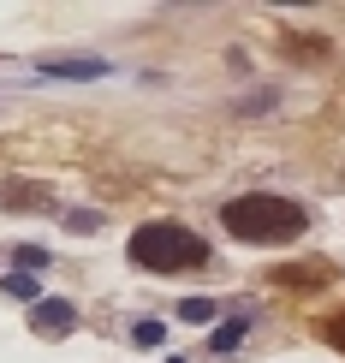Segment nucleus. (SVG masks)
Masks as SVG:
<instances>
[{"label": "nucleus", "mask_w": 345, "mask_h": 363, "mask_svg": "<svg viewBox=\"0 0 345 363\" xmlns=\"http://www.w3.org/2000/svg\"><path fill=\"white\" fill-rule=\"evenodd\" d=\"M0 292H12L18 304H42V292H36V280H30V274H6V280H0Z\"/></svg>", "instance_id": "1a4fd4ad"}, {"label": "nucleus", "mask_w": 345, "mask_h": 363, "mask_svg": "<svg viewBox=\"0 0 345 363\" xmlns=\"http://www.w3.org/2000/svg\"><path fill=\"white\" fill-rule=\"evenodd\" d=\"M0 203H6V208H54V196L42 191V185H18V179H6V185H0Z\"/></svg>", "instance_id": "423d86ee"}, {"label": "nucleus", "mask_w": 345, "mask_h": 363, "mask_svg": "<svg viewBox=\"0 0 345 363\" xmlns=\"http://www.w3.org/2000/svg\"><path fill=\"white\" fill-rule=\"evenodd\" d=\"M131 262L149 268V274H185V268L208 262V245H203V233H191L179 220H143L131 233Z\"/></svg>", "instance_id": "f03ea898"}, {"label": "nucleus", "mask_w": 345, "mask_h": 363, "mask_svg": "<svg viewBox=\"0 0 345 363\" xmlns=\"http://www.w3.org/2000/svg\"><path fill=\"white\" fill-rule=\"evenodd\" d=\"M316 334H322L327 345H334V352H345V310H339V315H327V322L316 328Z\"/></svg>", "instance_id": "9d476101"}, {"label": "nucleus", "mask_w": 345, "mask_h": 363, "mask_svg": "<svg viewBox=\"0 0 345 363\" xmlns=\"http://www.w3.org/2000/svg\"><path fill=\"white\" fill-rule=\"evenodd\" d=\"M220 226L238 245H292V238H304L310 215H304V203H292L280 191H250V196L220 203Z\"/></svg>", "instance_id": "f257e3e1"}, {"label": "nucleus", "mask_w": 345, "mask_h": 363, "mask_svg": "<svg viewBox=\"0 0 345 363\" xmlns=\"http://www.w3.org/2000/svg\"><path fill=\"white\" fill-rule=\"evenodd\" d=\"M131 340H137V345H161V322H137V328H131Z\"/></svg>", "instance_id": "ddd939ff"}, {"label": "nucleus", "mask_w": 345, "mask_h": 363, "mask_svg": "<svg viewBox=\"0 0 345 363\" xmlns=\"http://www.w3.org/2000/svg\"><path fill=\"white\" fill-rule=\"evenodd\" d=\"M42 262H48V250H42V245H24L18 250V268H42Z\"/></svg>", "instance_id": "4468645a"}, {"label": "nucleus", "mask_w": 345, "mask_h": 363, "mask_svg": "<svg viewBox=\"0 0 345 363\" xmlns=\"http://www.w3.org/2000/svg\"><path fill=\"white\" fill-rule=\"evenodd\" d=\"M30 328H36L42 340H66L72 328H78V310L60 304V298H48V304H30Z\"/></svg>", "instance_id": "7ed1b4c3"}, {"label": "nucleus", "mask_w": 345, "mask_h": 363, "mask_svg": "<svg viewBox=\"0 0 345 363\" xmlns=\"http://www.w3.org/2000/svg\"><path fill=\"white\" fill-rule=\"evenodd\" d=\"M268 280H274V286H334L339 268L334 262H286V268H274Z\"/></svg>", "instance_id": "20e7f679"}, {"label": "nucleus", "mask_w": 345, "mask_h": 363, "mask_svg": "<svg viewBox=\"0 0 345 363\" xmlns=\"http://www.w3.org/2000/svg\"><path fill=\"white\" fill-rule=\"evenodd\" d=\"M48 78H101L108 72V60H48Z\"/></svg>", "instance_id": "0eeeda50"}, {"label": "nucleus", "mask_w": 345, "mask_h": 363, "mask_svg": "<svg viewBox=\"0 0 345 363\" xmlns=\"http://www.w3.org/2000/svg\"><path fill=\"white\" fill-rule=\"evenodd\" d=\"M280 42H286L292 60H304V66H322V60H334V42H327V36H304V30H286Z\"/></svg>", "instance_id": "39448f33"}, {"label": "nucleus", "mask_w": 345, "mask_h": 363, "mask_svg": "<svg viewBox=\"0 0 345 363\" xmlns=\"http://www.w3.org/2000/svg\"><path fill=\"white\" fill-rule=\"evenodd\" d=\"M179 315H185V322H208V315H215V304H208V298H185V304H179Z\"/></svg>", "instance_id": "9b49d317"}, {"label": "nucleus", "mask_w": 345, "mask_h": 363, "mask_svg": "<svg viewBox=\"0 0 345 363\" xmlns=\"http://www.w3.org/2000/svg\"><path fill=\"white\" fill-rule=\"evenodd\" d=\"M244 334H250V322H244V315L220 322V328H215V352H238V345H244Z\"/></svg>", "instance_id": "6e6552de"}, {"label": "nucleus", "mask_w": 345, "mask_h": 363, "mask_svg": "<svg viewBox=\"0 0 345 363\" xmlns=\"http://www.w3.org/2000/svg\"><path fill=\"white\" fill-rule=\"evenodd\" d=\"M66 226H72V233H89V226H101V215H89V208H72Z\"/></svg>", "instance_id": "f8f14e48"}]
</instances>
